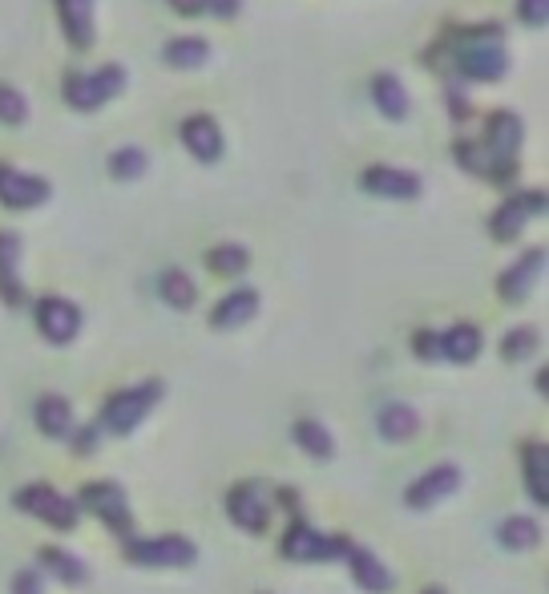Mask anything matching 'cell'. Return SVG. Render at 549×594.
Here are the masks:
<instances>
[{
	"label": "cell",
	"instance_id": "ab89813d",
	"mask_svg": "<svg viewBox=\"0 0 549 594\" xmlns=\"http://www.w3.org/2000/svg\"><path fill=\"white\" fill-rule=\"evenodd\" d=\"M428 594H445V590H428Z\"/></svg>",
	"mask_w": 549,
	"mask_h": 594
},
{
	"label": "cell",
	"instance_id": "f1b7e54d",
	"mask_svg": "<svg viewBox=\"0 0 549 594\" xmlns=\"http://www.w3.org/2000/svg\"><path fill=\"white\" fill-rule=\"evenodd\" d=\"M206 263H210V271H218V275H239V271H247L251 251L239 247V243H218V247H210Z\"/></svg>",
	"mask_w": 549,
	"mask_h": 594
},
{
	"label": "cell",
	"instance_id": "9c48e42d",
	"mask_svg": "<svg viewBox=\"0 0 549 594\" xmlns=\"http://www.w3.org/2000/svg\"><path fill=\"white\" fill-rule=\"evenodd\" d=\"M457 485H461V469H457V465H436L432 473H424V477H416V481L408 485L404 502H408L412 510H428V506H436V502H445L449 493H457Z\"/></svg>",
	"mask_w": 549,
	"mask_h": 594
},
{
	"label": "cell",
	"instance_id": "d4e9b609",
	"mask_svg": "<svg viewBox=\"0 0 549 594\" xmlns=\"http://www.w3.org/2000/svg\"><path fill=\"white\" fill-rule=\"evenodd\" d=\"M158 291H162V300H166L170 308H178V312L194 308V300H198V287H194V279H190L182 267H170V271H162V279H158Z\"/></svg>",
	"mask_w": 549,
	"mask_h": 594
},
{
	"label": "cell",
	"instance_id": "e575fe53",
	"mask_svg": "<svg viewBox=\"0 0 549 594\" xmlns=\"http://www.w3.org/2000/svg\"><path fill=\"white\" fill-rule=\"evenodd\" d=\"M517 17L525 21V25H545V17H549V0H517Z\"/></svg>",
	"mask_w": 549,
	"mask_h": 594
},
{
	"label": "cell",
	"instance_id": "f35d334b",
	"mask_svg": "<svg viewBox=\"0 0 549 594\" xmlns=\"http://www.w3.org/2000/svg\"><path fill=\"white\" fill-rule=\"evenodd\" d=\"M170 5H174L182 17H194V13H202V9H206V0H170Z\"/></svg>",
	"mask_w": 549,
	"mask_h": 594
},
{
	"label": "cell",
	"instance_id": "4fadbf2b",
	"mask_svg": "<svg viewBox=\"0 0 549 594\" xmlns=\"http://www.w3.org/2000/svg\"><path fill=\"white\" fill-rule=\"evenodd\" d=\"M541 207H545V198H541L537 190H529V194H521V198H509V203H501L497 215H493V223H489L493 239H517V231L525 227V219L537 215Z\"/></svg>",
	"mask_w": 549,
	"mask_h": 594
},
{
	"label": "cell",
	"instance_id": "6da1fadb",
	"mask_svg": "<svg viewBox=\"0 0 549 594\" xmlns=\"http://www.w3.org/2000/svg\"><path fill=\"white\" fill-rule=\"evenodd\" d=\"M457 65L473 81H497L509 69V57H505V45H501V29L485 25V29L465 33L461 49H457Z\"/></svg>",
	"mask_w": 549,
	"mask_h": 594
},
{
	"label": "cell",
	"instance_id": "8d00e7d4",
	"mask_svg": "<svg viewBox=\"0 0 549 594\" xmlns=\"http://www.w3.org/2000/svg\"><path fill=\"white\" fill-rule=\"evenodd\" d=\"M13 594H41V574H33V570H17V578H13Z\"/></svg>",
	"mask_w": 549,
	"mask_h": 594
},
{
	"label": "cell",
	"instance_id": "8fae6325",
	"mask_svg": "<svg viewBox=\"0 0 549 594\" xmlns=\"http://www.w3.org/2000/svg\"><path fill=\"white\" fill-rule=\"evenodd\" d=\"M49 198V182L37 174H21L13 166H0V203L25 211V207H41Z\"/></svg>",
	"mask_w": 549,
	"mask_h": 594
},
{
	"label": "cell",
	"instance_id": "7c38bea8",
	"mask_svg": "<svg viewBox=\"0 0 549 594\" xmlns=\"http://www.w3.org/2000/svg\"><path fill=\"white\" fill-rule=\"evenodd\" d=\"M182 142L198 162H218V154H223V130L210 114H190L182 122Z\"/></svg>",
	"mask_w": 549,
	"mask_h": 594
},
{
	"label": "cell",
	"instance_id": "ac0fdd59",
	"mask_svg": "<svg viewBox=\"0 0 549 594\" xmlns=\"http://www.w3.org/2000/svg\"><path fill=\"white\" fill-rule=\"evenodd\" d=\"M344 554H348L352 578H356L368 594H384V590H392V574L384 570V562H380L372 550H364V546H348Z\"/></svg>",
	"mask_w": 549,
	"mask_h": 594
},
{
	"label": "cell",
	"instance_id": "5b68a950",
	"mask_svg": "<svg viewBox=\"0 0 549 594\" xmlns=\"http://www.w3.org/2000/svg\"><path fill=\"white\" fill-rule=\"evenodd\" d=\"M17 510L49 522L53 530H73L77 526V506L65 498V493H57L53 485H25L17 493Z\"/></svg>",
	"mask_w": 549,
	"mask_h": 594
},
{
	"label": "cell",
	"instance_id": "f546056e",
	"mask_svg": "<svg viewBox=\"0 0 549 594\" xmlns=\"http://www.w3.org/2000/svg\"><path fill=\"white\" fill-rule=\"evenodd\" d=\"M295 441L311 453V457H319V461H327L336 453V441H332V433H327L323 425H315V421H299L295 425Z\"/></svg>",
	"mask_w": 549,
	"mask_h": 594
},
{
	"label": "cell",
	"instance_id": "e0dca14e",
	"mask_svg": "<svg viewBox=\"0 0 549 594\" xmlns=\"http://www.w3.org/2000/svg\"><path fill=\"white\" fill-rule=\"evenodd\" d=\"M227 510H231L235 526H243L247 534H263V530H267V506H263V498H259V489H251V485L231 489Z\"/></svg>",
	"mask_w": 549,
	"mask_h": 594
},
{
	"label": "cell",
	"instance_id": "ffe728a7",
	"mask_svg": "<svg viewBox=\"0 0 549 594\" xmlns=\"http://www.w3.org/2000/svg\"><path fill=\"white\" fill-rule=\"evenodd\" d=\"M57 13H61L65 37L77 49H85L93 41V0H57Z\"/></svg>",
	"mask_w": 549,
	"mask_h": 594
},
{
	"label": "cell",
	"instance_id": "1f68e13d",
	"mask_svg": "<svg viewBox=\"0 0 549 594\" xmlns=\"http://www.w3.org/2000/svg\"><path fill=\"white\" fill-rule=\"evenodd\" d=\"M41 558H45V566H49L61 582H69V586H81V582L89 578V574H85V566H81L73 554H65V550H45Z\"/></svg>",
	"mask_w": 549,
	"mask_h": 594
},
{
	"label": "cell",
	"instance_id": "277c9868",
	"mask_svg": "<svg viewBox=\"0 0 549 594\" xmlns=\"http://www.w3.org/2000/svg\"><path fill=\"white\" fill-rule=\"evenodd\" d=\"M158 396H162V384L158 380H146L138 388H126L118 396H109V405H105V429L109 433H130L146 421V413L158 405Z\"/></svg>",
	"mask_w": 549,
	"mask_h": 594
},
{
	"label": "cell",
	"instance_id": "52a82bcc",
	"mask_svg": "<svg viewBox=\"0 0 549 594\" xmlns=\"http://www.w3.org/2000/svg\"><path fill=\"white\" fill-rule=\"evenodd\" d=\"M348 550V542L344 538H323L315 526H307V522H295L291 530H287V538H283V554L291 558V562H327V558H336V554H344Z\"/></svg>",
	"mask_w": 549,
	"mask_h": 594
},
{
	"label": "cell",
	"instance_id": "83f0119b",
	"mask_svg": "<svg viewBox=\"0 0 549 594\" xmlns=\"http://www.w3.org/2000/svg\"><path fill=\"white\" fill-rule=\"evenodd\" d=\"M206 53H210V45H206L202 37H174V41L166 45V61H170L174 69H198V65L206 61Z\"/></svg>",
	"mask_w": 549,
	"mask_h": 594
},
{
	"label": "cell",
	"instance_id": "484cf974",
	"mask_svg": "<svg viewBox=\"0 0 549 594\" xmlns=\"http://www.w3.org/2000/svg\"><path fill=\"white\" fill-rule=\"evenodd\" d=\"M376 425H380V433L388 437V441H408L416 429H420V417L408 409V405H384L380 409V417H376Z\"/></svg>",
	"mask_w": 549,
	"mask_h": 594
},
{
	"label": "cell",
	"instance_id": "7402d4cb",
	"mask_svg": "<svg viewBox=\"0 0 549 594\" xmlns=\"http://www.w3.org/2000/svg\"><path fill=\"white\" fill-rule=\"evenodd\" d=\"M372 102L388 122H400L408 114V93H404L396 73H376L372 77Z\"/></svg>",
	"mask_w": 549,
	"mask_h": 594
},
{
	"label": "cell",
	"instance_id": "603a6c76",
	"mask_svg": "<svg viewBox=\"0 0 549 594\" xmlns=\"http://www.w3.org/2000/svg\"><path fill=\"white\" fill-rule=\"evenodd\" d=\"M259 312V291H231L223 304H218L214 312H210V324L214 328H239V324H247L251 316Z\"/></svg>",
	"mask_w": 549,
	"mask_h": 594
},
{
	"label": "cell",
	"instance_id": "30bf717a",
	"mask_svg": "<svg viewBox=\"0 0 549 594\" xmlns=\"http://www.w3.org/2000/svg\"><path fill=\"white\" fill-rule=\"evenodd\" d=\"M37 328L45 332L49 344H69L81 328V312H77V304L61 300V295H45L37 304Z\"/></svg>",
	"mask_w": 549,
	"mask_h": 594
},
{
	"label": "cell",
	"instance_id": "d590c367",
	"mask_svg": "<svg viewBox=\"0 0 549 594\" xmlns=\"http://www.w3.org/2000/svg\"><path fill=\"white\" fill-rule=\"evenodd\" d=\"M412 348H416V356L436 360V356H441V336H436V332H416L412 336Z\"/></svg>",
	"mask_w": 549,
	"mask_h": 594
},
{
	"label": "cell",
	"instance_id": "9a60e30c",
	"mask_svg": "<svg viewBox=\"0 0 549 594\" xmlns=\"http://www.w3.org/2000/svg\"><path fill=\"white\" fill-rule=\"evenodd\" d=\"M17 263H21V235L0 231V300L13 304V308L25 300V287H21V271H17Z\"/></svg>",
	"mask_w": 549,
	"mask_h": 594
},
{
	"label": "cell",
	"instance_id": "cb8c5ba5",
	"mask_svg": "<svg viewBox=\"0 0 549 594\" xmlns=\"http://www.w3.org/2000/svg\"><path fill=\"white\" fill-rule=\"evenodd\" d=\"M477 352H481V332L473 324H457V328L441 332V356L445 360L469 364V360H477Z\"/></svg>",
	"mask_w": 549,
	"mask_h": 594
},
{
	"label": "cell",
	"instance_id": "44dd1931",
	"mask_svg": "<svg viewBox=\"0 0 549 594\" xmlns=\"http://www.w3.org/2000/svg\"><path fill=\"white\" fill-rule=\"evenodd\" d=\"M37 425H41V433L53 437V441L73 437V409H69L65 396H53V392L41 396V401H37Z\"/></svg>",
	"mask_w": 549,
	"mask_h": 594
},
{
	"label": "cell",
	"instance_id": "5bb4252c",
	"mask_svg": "<svg viewBox=\"0 0 549 594\" xmlns=\"http://www.w3.org/2000/svg\"><path fill=\"white\" fill-rule=\"evenodd\" d=\"M364 190L380 194V198H416L420 194V178L396 166H368L364 170Z\"/></svg>",
	"mask_w": 549,
	"mask_h": 594
},
{
	"label": "cell",
	"instance_id": "3957f363",
	"mask_svg": "<svg viewBox=\"0 0 549 594\" xmlns=\"http://www.w3.org/2000/svg\"><path fill=\"white\" fill-rule=\"evenodd\" d=\"M521 122L513 114H493L489 126H485V158H481V174H493V178H505L513 170V158H517V146H521Z\"/></svg>",
	"mask_w": 549,
	"mask_h": 594
},
{
	"label": "cell",
	"instance_id": "7a4b0ae2",
	"mask_svg": "<svg viewBox=\"0 0 549 594\" xmlns=\"http://www.w3.org/2000/svg\"><path fill=\"white\" fill-rule=\"evenodd\" d=\"M126 85V73L118 65H101L97 73H69L65 77V102L73 110H97L109 97H118Z\"/></svg>",
	"mask_w": 549,
	"mask_h": 594
},
{
	"label": "cell",
	"instance_id": "836d02e7",
	"mask_svg": "<svg viewBox=\"0 0 549 594\" xmlns=\"http://www.w3.org/2000/svg\"><path fill=\"white\" fill-rule=\"evenodd\" d=\"M25 114H29V102L21 97V89L0 85V122H5V126H21Z\"/></svg>",
	"mask_w": 549,
	"mask_h": 594
},
{
	"label": "cell",
	"instance_id": "4316f807",
	"mask_svg": "<svg viewBox=\"0 0 549 594\" xmlns=\"http://www.w3.org/2000/svg\"><path fill=\"white\" fill-rule=\"evenodd\" d=\"M497 538H501L505 550H533L541 542V530H537L533 518H505L497 526Z\"/></svg>",
	"mask_w": 549,
	"mask_h": 594
},
{
	"label": "cell",
	"instance_id": "d6986e66",
	"mask_svg": "<svg viewBox=\"0 0 549 594\" xmlns=\"http://www.w3.org/2000/svg\"><path fill=\"white\" fill-rule=\"evenodd\" d=\"M525 457V485H529V498L537 506H549V449L541 441H529L521 449Z\"/></svg>",
	"mask_w": 549,
	"mask_h": 594
},
{
	"label": "cell",
	"instance_id": "2e32d148",
	"mask_svg": "<svg viewBox=\"0 0 549 594\" xmlns=\"http://www.w3.org/2000/svg\"><path fill=\"white\" fill-rule=\"evenodd\" d=\"M541 267H545V251L541 247H533V251H525L505 275H501V300H509V304H517V300H525L529 295V287H533V279L541 275Z\"/></svg>",
	"mask_w": 549,
	"mask_h": 594
},
{
	"label": "cell",
	"instance_id": "4dcf8cb0",
	"mask_svg": "<svg viewBox=\"0 0 549 594\" xmlns=\"http://www.w3.org/2000/svg\"><path fill=\"white\" fill-rule=\"evenodd\" d=\"M109 174L122 178V182L142 178V174H146V154H142L138 146H122V150H114V154H109Z\"/></svg>",
	"mask_w": 549,
	"mask_h": 594
},
{
	"label": "cell",
	"instance_id": "8992f818",
	"mask_svg": "<svg viewBox=\"0 0 549 594\" xmlns=\"http://www.w3.org/2000/svg\"><path fill=\"white\" fill-rule=\"evenodd\" d=\"M81 506L93 510L109 530H118V534H126V530L134 526L130 506H126V493H122L114 481H89V485L81 489Z\"/></svg>",
	"mask_w": 549,
	"mask_h": 594
},
{
	"label": "cell",
	"instance_id": "ba28073f",
	"mask_svg": "<svg viewBox=\"0 0 549 594\" xmlns=\"http://www.w3.org/2000/svg\"><path fill=\"white\" fill-rule=\"evenodd\" d=\"M126 558H134L138 566H190L198 550L186 538H142V542H130Z\"/></svg>",
	"mask_w": 549,
	"mask_h": 594
},
{
	"label": "cell",
	"instance_id": "74e56055",
	"mask_svg": "<svg viewBox=\"0 0 549 594\" xmlns=\"http://www.w3.org/2000/svg\"><path fill=\"white\" fill-rule=\"evenodd\" d=\"M206 9H214L218 17H235L239 13V0H206Z\"/></svg>",
	"mask_w": 549,
	"mask_h": 594
},
{
	"label": "cell",
	"instance_id": "d6a6232c",
	"mask_svg": "<svg viewBox=\"0 0 549 594\" xmlns=\"http://www.w3.org/2000/svg\"><path fill=\"white\" fill-rule=\"evenodd\" d=\"M533 352H537V332H533V328H513V332L501 340V356H505L509 364L529 360Z\"/></svg>",
	"mask_w": 549,
	"mask_h": 594
}]
</instances>
